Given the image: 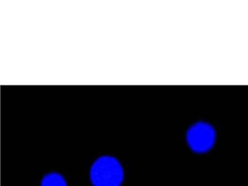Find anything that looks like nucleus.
<instances>
[{"instance_id": "nucleus-1", "label": "nucleus", "mask_w": 248, "mask_h": 186, "mask_svg": "<svg viewBox=\"0 0 248 186\" xmlns=\"http://www.w3.org/2000/svg\"><path fill=\"white\" fill-rule=\"evenodd\" d=\"M124 179V169L112 156L97 158L90 168V180L93 186H122Z\"/></svg>"}, {"instance_id": "nucleus-2", "label": "nucleus", "mask_w": 248, "mask_h": 186, "mask_svg": "<svg viewBox=\"0 0 248 186\" xmlns=\"http://www.w3.org/2000/svg\"><path fill=\"white\" fill-rule=\"evenodd\" d=\"M186 138L192 151L204 154L210 151L216 143V129L208 122H196L187 130Z\"/></svg>"}, {"instance_id": "nucleus-3", "label": "nucleus", "mask_w": 248, "mask_h": 186, "mask_svg": "<svg viewBox=\"0 0 248 186\" xmlns=\"http://www.w3.org/2000/svg\"><path fill=\"white\" fill-rule=\"evenodd\" d=\"M40 186H68L67 182L62 174L50 172L45 174L41 180Z\"/></svg>"}]
</instances>
